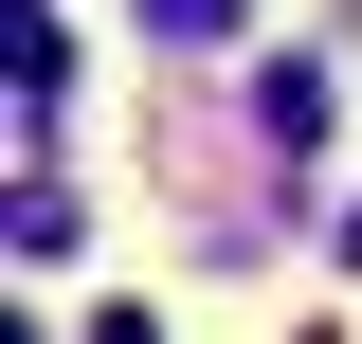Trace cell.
<instances>
[{
	"label": "cell",
	"instance_id": "cell-3",
	"mask_svg": "<svg viewBox=\"0 0 362 344\" xmlns=\"http://www.w3.org/2000/svg\"><path fill=\"white\" fill-rule=\"evenodd\" d=\"M344 272H362V217H344Z\"/></svg>",
	"mask_w": 362,
	"mask_h": 344
},
{
	"label": "cell",
	"instance_id": "cell-1",
	"mask_svg": "<svg viewBox=\"0 0 362 344\" xmlns=\"http://www.w3.org/2000/svg\"><path fill=\"white\" fill-rule=\"evenodd\" d=\"M145 37H181V55H199V37H235V0H145Z\"/></svg>",
	"mask_w": 362,
	"mask_h": 344
},
{
	"label": "cell",
	"instance_id": "cell-2",
	"mask_svg": "<svg viewBox=\"0 0 362 344\" xmlns=\"http://www.w3.org/2000/svg\"><path fill=\"white\" fill-rule=\"evenodd\" d=\"M90 344H163V308H90Z\"/></svg>",
	"mask_w": 362,
	"mask_h": 344
}]
</instances>
